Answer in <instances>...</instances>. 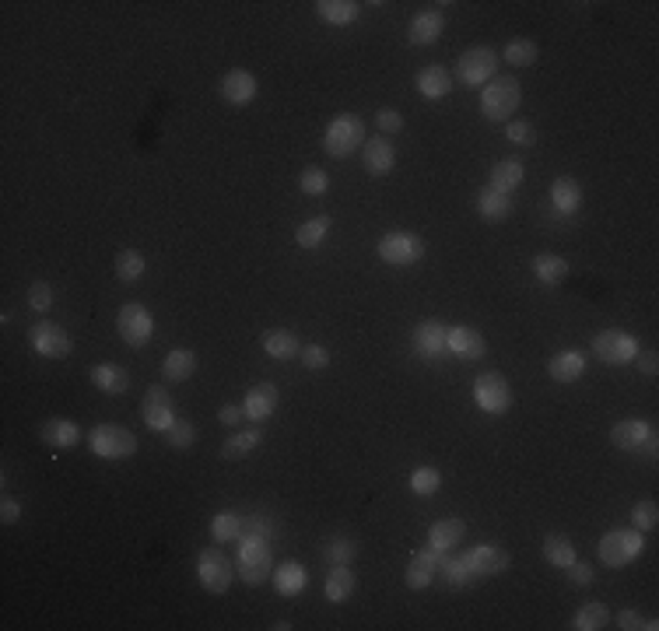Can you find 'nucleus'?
<instances>
[{
    "label": "nucleus",
    "mask_w": 659,
    "mask_h": 631,
    "mask_svg": "<svg viewBox=\"0 0 659 631\" xmlns=\"http://www.w3.org/2000/svg\"><path fill=\"white\" fill-rule=\"evenodd\" d=\"M519 102H522V88L513 74H495L481 88V116L491 123H509Z\"/></svg>",
    "instance_id": "nucleus-1"
},
{
    "label": "nucleus",
    "mask_w": 659,
    "mask_h": 631,
    "mask_svg": "<svg viewBox=\"0 0 659 631\" xmlns=\"http://www.w3.org/2000/svg\"><path fill=\"white\" fill-rule=\"evenodd\" d=\"M642 551H646V533L642 530H610V533H603L600 537V548H596V555H600V561L607 564V568H624V564H632L635 558H642Z\"/></svg>",
    "instance_id": "nucleus-2"
},
{
    "label": "nucleus",
    "mask_w": 659,
    "mask_h": 631,
    "mask_svg": "<svg viewBox=\"0 0 659 631\" xmlns=\"http://www.w3.org/2000/svg\"><path fill=\"white\" fill-rule=\"evenodd\" d=\"M362 144H365V123H362V116H355V113L333 116L330 127H326V134H323V151L333 154V158H348V154H355Z\"/></svg>",
    "instance_id": "nucleus-3"
},
{
    "label": "nucleus",
    "mask_w": 659,
    "mask_h": 631,
    "mask_svg": "<svg viewBox=\"0 0 659 631\" xmlns=\"http://www.w3.org/2000/svg\"><path fill=\"white\" fill-rule=\"evenodd\" d=\"M88 446H91V453L102 456V460H127V456L137 453V435H134L130 428H123V424H106V421H102V424L91 428Z\"/></svg>",
    "instance_id": "nucleus-4"
},
{
    "label": "nucleus",
    "mask_w": 659,
    "mask_h": 631,
    "mask_svg": "<svg viewBox=\"0 0 659 631\" xmlns=\"http://www.w3.org/2000/svg\"><path fill=\"white\" fill-rule=\"evenodd\" d=\"M495 74H498V50H491V46H470L456 60V77L467 88H484Z\"/></svg>",
    "instance_id": "nucleus-5"
},
{
    "label": "nucleus",
    "mask_w": 659,
    "mask_h": 631,
    "mask_svg": "<svg viewBox=\"0 0 659 631\" xmlns=\"http://www.w3.org/2000/svg\"><path fill=\"white\" fill-rule=\"evenodd\" d=\"M239 575L246 586H263L274 575V555H271V540H246L239 544Z\"/></svg>",
    "instance_id": "nucleus-6"
},
{
    "label": "nucleus",
    "mask_w": 659,
    "mask_h": 631,
    "mask_svg": "<svg viewBox=\"0 0 659 631\" xmlns=\"http://www.w3.org/2000/svg\"><path fill=\"white\" fill-rule=\"evenodd\" d=\"M375 253L389 267H411V264H421L425 260V239L421 235H411V232H389V235L379 239Z\"/></svg>",
    "instance_id": "nucleus-7"
},
{
    "label": "nucleus",
    "mask_w": 659,
    "mask_h": 631,
    "mask_svg": "<svg viewBox=\"0 0 659 631\" xmlns=\"http://www.w3.org/2000/svg\"><path fill=\"white\" fill-rule=\"evenodd\" d=\"M474 404L484 414H506L513 407V386L502 372H481L474 379Z\"/></svg>",
    "instance_id": "nucleus-8"
},
{
    "label": "nucleus",
    "mask_w": 659,
    "mask_h": 631,
    "mask_svg": "<svg viewBox=\"0 0 659 631\" xmlns=\"http://www.w3.org/2000/svg\"><path fill=\"white\" fill-rule=\"evenodd\" d=\"M197 579H200V586L208 593L224 596L228 586H231V579H235V564L221 555V548H204L197 555Z\"/></svg>",
    "instance_id": "nucleus-9"
},
{
    "label": "nucleus",
    "mask_w": 659,
    "mask_h": 631,
    "mask_svg": "<svg viewBox=\"0 0 659 631\" xmlns=\"http://www.w3.org/2000/svg\"><path fill=\"white\" fill-rule=\"evenodd\" d=\"M28 344H32L35 354H43V358H67L74 351L71 334H67L60 323H53V319L32 323V327H28Z\"/></svg>",
    "instance_id": "nucleus-10"
},
{
    "label": "nucleus",
    "mask_w": 659,
    "mask_h": 631,
    "mask_svg": "<svg viewBox=\"0 0 659 631\" xmlns=\"http://www.w3.org/2000/svg\"><path fill=\"white\" fill-rule=\"evenodd\" d=\"M639 351H642L639 341L632 334H624V330H600L592 337V354L600 361H607V365H632Z\"/></svg>",
    "instance_id": "nucleus-11"
},
{
    "label": "nucleus",
    "mask_w": 659,
    "mask_h": 631,
    "mask_svg": "<svg viewBox=\"0 0 659 631\" xmlns=\"http://www.w3.org/2000/svg\"><path fill=\"white\" fill-rule=\"evenodd\" d=\"M116 330H120L123 344L145 348L147 341H151V334H154V319H151V312H147L141 302H127L120 309V316H116Z\"/></svg>",
    "instance_id": "nucleus-12"
},
{
    "label": "nucleus",
    "mask_w": 659,
    "mask_h": 631,
    "mask_svg": "<svg viewBox=\"0 0 659 631\" xmlns=\"http://www.w3.org/2000/svg\"><path fill=\"white\" fill-rule=\"evenodd\" d=\"M141 418L151 431H169L176 424V407H172V397L165 386H147L145 400H141Z\"/></svg>",
    "instance_id": "nucleus-13"
},
{
    "label": "nucleus",
    "mask_w": 659,
    "mask_h": 631,
    "mask_svg": "<svg viewBox=\"0 0 659 631\" xmlns=\"http://www.w3.org/2000/svg\"><path fill=\"white\" fill-rule=\"evenodd\" d=\"M463 561H467V568H470L474 579L502 575V572H509V564H513L509 551H506V548H495V544H477V548H470V551L463 555Z\"/></svg>",
    "instance_id": "nucleus-14"
},
{
    "label": "nucleus",
    "mask_w": 659,
    "mask_h": 631,
    "mask_svg": "<svg viewBox=\"0 0 659 631\" xmlns=\"http://www.w3.org/2000/svg\"><path fill=\"white\" fill-rule=\"evenodd\" d=\"M649 435H653V424L642 418H624L610 428V442L621 453H642V446H646Z\"/></svg>",
    "instance_id": "nucleus-15"
},
{
    "label": "nucleus",
    "mask_w": 659,
    "mask_h": 631,
    "mask_svg": "<svg viewBox=\"0 0 659 631\" xmlns=\"http://www.w3.org/2000/svg\"><path fill=\"white\" fill-rule=\"evenodd\" d=\"M221 99L224 102H231V106H249L253 99H256V91H260V84H256V77L249 74V70H228L224 77H221Z\"/></svg>",
    "instance_id": "nucleus-16"
},
{
    "label": "nucleus",
    "mask_w": 659,
    "mask_h": 631,
    "mask_svg": "<svg viewBox=\"0 0 659 631\" xmlns=\"http://www.w3.org/2000/svg\"><path fill=\"white\" fill-rule=\"evenodd\" d=\"M396 165V147L386 138H372L362 144V169L368 176H389Z\"/></svg>",
    "instance_id": "nucleus-17"
},
{
    "label": "nucleus",
    "mask_w": 659,
    "mask_h": 631,
    "mask_svg": "<svg viewBox=\"0 0 659 631\" xmlns=\"http://www.w3.org/2000/svg\"><path fill=\"white\" fill-rule=\"evenodd\" d=\"M278 400H281V393H278L274 383H256V386L246 393L242 411H246V418L249 421H267L278 411Z\"/></svg>",
    "instance_id": "nucleus-18"
},
{
    "label": "nucleus",
    "mask_w": 659,
    "mask_h": 631,
    "mask_svg": "<svg viewBox=\"0 0 659 631\" xmlns=\"http://www.w3.org/2000/svg\"><path fill=\"white\" fill-rule=\"evenodd\" d=\"M445 348L452 351V354H459V358H470V361H477V358L488 354L484 334L474 330V327H449V334H445Z\"/></svg>",
    "instance_id": "nucleus-19"
},
{
    "label": "nucleus",
    "mask_w": 659,
    "mask_h": 631,
    "mask_svg": "<svg viewBox=\"0 0 659 631\" xmlns=\"http://www.w3.org/2000/svg\"><path fill=\"white\" fill-rule=\"evenodd\" d=\"M586 365H589L586 351H558L547 361V372H551L554 383H576V379L586 375Z\"/></svg>",
    "instance_id": "nucleus-20"
},
{
    "label": "nucleus",
    "mask_w": 659,
    "mask_h": 631,
    "mask_svg": "<svg viewBox=\"0 0 659 631\" xmlns=\"http://www.w3.org/2000/svg\"><path fill=\"white\" fill-rule=\"evenodd\" d=\"M39 438H43V446H50V449H74V446L81 442V428H77V421H71V418H50V421H43Z\"/></svg>",
    "instance_id": "nucleus-21"
},
{
    "label": "nucleus",
    "mask_w": 659,
    "mask_h": 631,
    "mask_svg": "<svg viewBox=\"0 0 659 631\" xmlns=\"http://www.w3.org/2000/svg\"><path fill=\"white\" fill-rule=\"evenodd\" d=\"M445 334H449V327H442L435 319L418 323V327H414V351H418L421 358L435 361V358H442V354L449 351L445 348Z\"/></svg>",
    "instance_id": "nucleus-22"
},
{
    "label": "nucleus",
    "mask_w": 659,
    "mask_h": 631,
    "mask_svg": "<svg viewBox=\"0 0 659 631\" xmlns=\"http://www.w3.org/2000/svg\"><path fill=\"white\" fill-rule=\"evenodd\" d=\"M442 28H445L442 11H421V14L411 18V25H407V39H411L414 46H432V43H439Z\"/></svg>",
    "instance_id": "nucleus-23"
},
{
    "label": "nucleus",
    "mask_w": 659,
    "mask_h": 631,
    "mask_svg": "<svg viewBox=\"0 0 659 631\" xmlns=\"http://www.w3.org/2000/svg\"><path fill=\"white\" fill-rule=\"evenodd\" d=\"M551 204H554V210L558 214H576V210L583 208V186H579V179H572V176H558L554 183H551Z\"/></svg>",
    "instance_id": "nucleus-24"
},
{
    "label": "nucleus",
    "mask_w": 659,
    "mask_h": 631,
    "mask_svg": "<svg viewBox=\"0 0 659 631\" xmlns=\"http://www.w3.org/2000/svg\"><path fill=\"white\" fill-rule=\"evenodd\" d=\"M91 383L102 393H109V397H123L130 390V372L120 368V365H113V361H102V365L91 368Z\"/></svg>",
    "instance_id": "nucleus-25"
},
{
    "label": "nucleus",
    "mask_w": 659,
    "mask_h": 631,
    "mask_svg": "<svg viewBox=\"0 0 659 631\" xmlns=\"http://www.w3.org/2000/svg\"><path fill=\"white\" fill-rule=\"evenodd\" d=\"M530 271L537 274L540 284L558 288V284H565V278H569V260L558 256V253H537V256L530 260Z\"/></svg>",
    "instance_id": "nucleus-26"
},
{
    "label": "nucleus",
    "mask_w": 659,
    "mask_h": 631,
    "mask_svg": "<svg viewBox=\"0 0 659 631\" xmlns=\"http://www.w3.org/2000/svg\"><path fill=\"white\" fill-rule=\"evenodd\" d=\"M477 214H481L484 221L498 225V221H506V217L513 214V197L502 193V190H495V186H484V190L477 193Z\"/></svg>",
    "instance_id": "nucleus-27"
},
{
    "label": "nucleus",
    "mask_w": 659,
    "mask_h": 631,
    "mask_svg": "<svg viewBox=\"0 0 659 631\" xmlns=\"http://www.w3.org/2000/svg\"><path fill=\"white\" fill-rule=\"evenodd\" d=\"M316 14L326 25H355L362 18V4L358 0H316Z\"/></svg>",
    "instance_id": "nucleus-28"
},
{
    "label": "nucleus",
    "mask_w": 659,
    "mask_h": 631,
    "mask_svg": "<svg viewBox=\"0 0 659 631\" xmlns=\"http://www.w3.org/2000/svg\"><path fill=\"white\" fill-rule=\"evenodd\" d=\"M330 232H333V217L330 214H316V217H309V221L298 225L294 242H298V249H319Z\"/></svg>",
    "instance_id": "nucleus-29"
},
{
    "label": "nucleus",
    "mask_w": 659,
    "mask_h": 631,
    "mask_svg": "<svg viewBox=\"0 0 659 631\" xmlns=\"http://www.w3.org/2000/svg\"><path fill=\"white\" fill-rule=\"evenodd\" d=\"M414 84H418V91H421L425 99H445V95L452 91V74L445 67H439V64H432V67L418 70Z\"/></svg>",
    "instance_id": "nucleus-30"
},
{
    "label": "nucleus",
    "mask_w": 659,
    "mask_h": 631,
    "mask_svg": "<svg viewBox=\"0 0 659 631\" xmlns=\"http://www.w3.org/2000/svg\"><path fill=\"white\" fill-rule=\"evenodd\" d=\"M260 442H263V431H260V428H239V431H231V435L221 442V456H224V460H242V456H249Z\"/></svg>",
    "instance_id": "nucleus-31"
},
{
    "label": "nucleus",
    "mask_w": 659,
    "mask_h": 631,
    "mask_svg": "<svg viewBox=\"0 0 659 631\" xmlns=\"http://www.w3.org/2000/svg\"><path fill=\"white\" fill-rule=\"evenodd\" d=\"M355 589H358V575H355L348 564H333V572L326 575V586H323L326 600H330V603H344Z\"/></svg>",
    "instance_id": "nucleus-32"
},
{
    "label": "nucleus",
    "mask_w": 659,
    "mask_h": 631,
    "mask_svg": "<svg viewBox=\"0 0 659 631\" xmlns=\"http://www.w3.org/2000/svg\"><path fill=\"white\" fill-rule=\"evenodd\" d=\"M260 344H263V351H267L271 358H278V361H292V358L302 354V341L294 337L292 330H267V334L260 337Z\"/></svg>",
    "instance_id": "nucleus-33"
},
{
    "label": "nucleus",
    "mask_w": 659,
    "mask_h": 631,
    "mask_svg": "<svg viewBox=\"0 0 659 631\" xmlns=\"http://www.w3.org/2000/svg\"><path fill=\"white\" fill-rule=\"evenodd\" d=\"M165 379L169 383H186L193 372H197V354L190 348H176L165 354V365H161Z\"/></svg>",
    "instance_id": "nucleus-34"
},
{
    "label": "nucleus",
    "mask_w": 659,
    "mask_h": 631,
    "mask_svg": "<svg viewBox=\"0 0 659 631\" xmlns=\"http://www.w3.org/2000/svg\"><path fill=\"white\" fill-rule=\"evenodd\" d=\"M463 537H467V523H463V519H439V523L428 530V544L439 548L442 555L452 551Z\"/></svg>",
    "instance_id": "nucleus-35"
},
{
    "label": "nucleus",
    "mask_w": 659,
    "mask_h": 631,
    "mask_svg": "<svg viewBox=\"0 0 659 631\" xmlns=\"http://www.w3.org/2000/svg\"><path fill=\"white\" fill-rule=\"evenodd\" d=\"M522 176H526V169H522L519 158H502V162H495L491 183H488V186H495V190H502V193H513L515 186L522 183Z\"/></svg>",
    "instance_id": "nucleus-36"
},
{
    "label": "nucleus",
    "mask_w": 659,
    "mask_h": 631,
    "mask_svg": "<svg viewBox=\"0 0 659 631\" xmlns=\"http://www.w3.org/2000/svg\"><path fill=\"white\" fill-rule=\"evenodd\" d=\"M305 582H309V572H305L298 561H285V564L274 568V586H278V593H285V596L302 593Z\"/></svg>",
    "instance_id": "nucleus-37"
},
{
    "label": "nucleus",
    "mask_w": 659,
    "mask_h": 631,
    "mask_svg": "<svg viewBox=\"0 0 659 631\" xmlns=\"http://www.w3.org/2000/svg\"><path fill=\"white\" fill-rule=\"evenodd\" d=\"M544 561L554 564V568H569V564L576 561V544H572L565 533L544 537Z\"/></svg>",
    "instance_id": "nucleus-38"
},
{
    "label": "nucleus",
    "mask_w": 659,
    "mask_h": 631,
    "mask_svg": "<svg viewBox=\"0 0 659 631\" xmlns=\"http://www.w3.org/2000/svg\"><path fill=\"white\" fill-rule=\"evenodd\" d=\"M607 625H610V607L607 603H586L572 618V628L576 631H600L607 628Z\"/></svg>",
    "instance_id": "nucleus-39"
},
{
    "label": "nucleus",
    "mask_w": 659,
    "mask_h": 631,
    "mask_svg": "<svg viewBox=\"0 0 659 631\" xmlns=\"http://www.w3.org/2000/svg\"><path fill=\"white\" fill-rule=\"evenodd\" d=\"M537 57H540V46H537L533 39H513V43H506V50H502V60L513 64V67H533Z\"/></svg>",
    "instance_id": "nucleus-40"
},
{
    "label": "nucleus",
    "mask_w": 659,
    "mask_h": 631,
    "mask_svg": "<svg viewBox=\"0 0 659 631\" xmlns=\"http://www.w3.org/2000/svg\"><path fill=\"white\" fill-rule=\"evenodd\" d=\"M211 537L224 544V540H242V516L239 512H218L211 519Z\"/></svg>",
    "instance_id": "nucleus-41"
},
{
    "label": "nucleus",
    "mask_w": 659,
    "mask_h": 631,
    "mask_svg": "<svg viewBox=\"0 0 659 631\" xmlns=\"http://www.w3.org/2000/svg\"><path fill=\"white\" fill-rule=\"evenodd\" d=\"M439 575H442V582H445L449 589H463V586L477 582V579L470 575V568H467V561H463V558H442Z\"/></svg>",
    "instance_id": "nucleus-42"
},
{
    "label": "nucleus",
    "mask_w": 659,
    "mask_h": 631,
    "mask_svg": "<svg viewBox=\"0 0 659 631\" xmlns=\"http://www.w3.org/2000/svg\"><path fill=\"white\" fill-rule=\"evenodd\" d=\"M145 256L137 249H120L116 253V278L120 280H141L145 278Z\"/></svg>",
    "instance_id": "nucleus-43"
},
{
    "label": "nucleus",
    "mask_w": 659,
    "mask_h": 631,
    "mask_svg": "<svg viewBox=\"0 0 659 631\" xmlns=\"http://www.w3.org/2000/svg\"><path fill=\"white\" fill-rule=\"evenodd\" d=\"M298 190H302L305 197H323V193L330 190V176H326L319 165H309V169L298 176Z\"/></svg>",
    "instance_id": "nucleus-44"
},
{
    "label": "nucleus",
    "mask_w": 659,
    "mask_h": 631,
    "mask_svg": "<svg viewBox=\"0 0 659 631\" xmlns=\"http://www.w3.org/2000/svg\"><path fill=\"white\" fill-rule=\"evenodd\" d=\"M439 488H442L439 467H414V474H411V491H414V494L428 498V494H435Z\"/></svg>",
    "instance_id": "nucleus-45"
},
{
    "label": "nucleus",
    "mask_w": 659,
    "mask_h": 631,
    "mask_svg": "<svg viewBox=\"0 0 659 631\" xmlns=\"http://www.w3.org/2000/svg\"><path fill=\"white\" fill-rule=\"evenodd\" d=\"M242 537L246 540H271L274 537V523L263 516V512H249L242 519Z\"/></svg>",
    "instance_id": "nucleus-46"
},
{
    "label": "nucleus",
    "mask_w": 659,
    "mask_h": 631,
    "mask_svg": "<svg viewBox=\"0 0 659 631\" xmlns=\"http://www.w3.org/2000/svg\"><path fill=\"white\" fill-rule=\"evenodd\" d=\"M53 302H57V291H53L50 280H35V284L28 288V309H32V312H50Z\"/></svg>",
    "instance_id": "nucleus-47"
},
{
    "label": "nucleus",
    "mask_w": 659,
    "mask_h": 631,
    "mask_svg": "<svg viewBox=\"0 0 659 631\" xmlns=\"http://www.w3.org/2000/svg\"><path fill=\"white\" fill-rule=\"evenodd\" d=\"M632 523H635V530H642V533H649V530H656L659 523V509L656 501H635V509H632Z\"/></svg>",
    "instance_id": "nucleus-48"
},
{
    "label": "nucleus",
    "mask_w": 659,
    "mask_h": 631,
    "mask_svg": "<svg viewBox=\"0 0 659 631\" xmlns=\"http://www.w3.org/2000/svg\"><path fill=\"white\" fill-rule=\"evenodd\" d=\"M165 438H169L172 449H190V446L197 442V424H190V421H176V424L165 431Z\"/></svg>",
    "instance_id": "nucleus-49"
},
{
    "label": "nucleus",
    "mask_w": 659,
    "mask_h": 631,
    "mask_svg": "<svg viewBox=\"0 0 659 631\" xmlns=\"http://www.w3.org/2000/svg\"><path fill=\"white\" fill-rule=\"evenodd\" d=\"M506 138L513 140V144H519V147H533L537 144V127L526 123V120H509L506 123Z\"/></svg>",
    "instance_id": "nucleus-50"
},
{
    "label": "nucleus",
    "mask_w": 659,
    "mask_h": 631,
    "mask_svg": "<svg viewBox=\"0 0 659 631\" xmlns=\"http://www.w3.org/2000/svg\"><path fill=\"white\" fill-rule=\"evenodd\" d=\"M355 555H358V544H355V540L337 537V540L326 544V561H330V564H351Z\"/></svg>",
    "instance_id": "nucleus-51"
},
{
    "label": "nucleus",
    "mask_w": 659,
    "mask_h": 631,
    "mask_svg": "<svg viewBox=\"0 0 659 631\" xmlns=\"http://www.w3.org/2000/svg\"><path fill=\"white\" fill-rule=\"evenodd\" d=\"M302 365L309 368V372H319V368H326L330 365V351L323 348V344H302Z\"/></svg>",
    "instance_id": "nucleus-52"
},
{
    "label": "nucleus",
    "mask_w": 659,
    "mask_h": 631,
    "mask_svg": "<svg viewBox=\"0 0 659 631\" xmlns=\"http://www.w3.org/2000/svg\"><path fill=\"white\" fill-rule=\"evenodd\" d=\"M404 582H407V589L421 593V589H428V586L435 582V572H428V568H421V564H407V572H404Z\"/></svg>",
    "instance_id": "nucleus-53"
},
{
    "label": "nucleus",
    "mask_w": 659,
    "mask_h": 631,
    "mask_svg": "<svg viewBox=\"0 0 659 631\" xmlns=\"http://www.w3.org/2000/svg\"><path fill=\"white\" fill-rule=\"evenodd\" d=\"M565 575H569V582H576V586H592L596 582V572H592V564H586V561H572L569 568H561Z\"/></svg>",
    "instance_id": "nucleus-54"
},
{
    "label": "nucleus",
    "mask_w": 659,
    "mask_h": 631,
    "mask_svg": "<svg viewBox=\"0 0 659 631\" xmlns=\"http://www.w3.org/2000/svg\"><path fill=\"white\" fill-rule=\"evenodd\" d=\"M411 564H421V568H428V572H435L439 575V568H442V551L439 548H418L414 555H411Z\"/></svg>",
    "instance_id": "nucleus-55"
},
{
    "label": "nucleus",
    "mask_w": 659,
    "mask_h": 631,
    "mask_svg": "<svg viewBox=\"0 0 659 631\" xmlns=\"http://www.w3.org/2000/svg\"><path fill=\"white\" fill-rule=\"evenodd\" d=\"M375 127H379L382 134H396V130H404V116H400L396 109H379V113H375Z\"/></svg>",
    "instance_id": "nucleus-56"
},
{
    "label": "nucleus",
    "mask_w": 659,
    "mask_h": 631,
    "mask_svg": "<svg viewBox=\"0 0 659 631\" xmlns=\"http://www.w3.org/2000/svg\"><path fill=\"white\" fill-rule=\"evenodd\" d=\"M0 519H4V526H14V523L21 519V501L11 498V494H4V501H0Z\"/></svg>",
    "instance_id": "nucleus-57"
},
{
    "label": "nucleus",
    "mask_w": 659,
    "mask_h": 631,
    "mask_svg": "<svg viewBox=\"0 0 659 631\" xmlns=\"http://www.w3.org/2000/svg\"><path fill=\"white\" fill-rule=\"evenodd\" d=\"M614 621H617V628L639 631V628H642V621H646V618H642L639 611H632V607H628V611H617V618H614Z\"/></svg>",
    "instance_id": "nucleus-58"
},
{
    "label": "nucleus",
    "mask_w": 659,
    "mask_h": 631,
    "mask_svg": "<svg viewBox=\"0 0 659 631\" xmlns=\"http://www.w3.org/2000/svg\"><path fill=\"white\" fill-rule=\"evenodd\" d=\"M218 421L224 424V428H239V424L246 421V411H242V407H235V404H228V407H221V411H218Z\"/></svg>",
    "instance_id": "nucleus-59"
},
{
    "label": "nucleus",
    "mask_w": 659,
    "mask_h": 631,
    "mask_svg": "<svg viewBox=\"0 0 659 631\" xmlns=\"http://www.w3.org/2000/svg\"><path fill=\"white\" fill-rule=\"evenodd\" d=\"M635 361H639V372H646V375H656L659 354L653 348H649V351H639V354H635Z\"/></svg>",
    "instance_id": "nucleus-60"
}]
</instances>
